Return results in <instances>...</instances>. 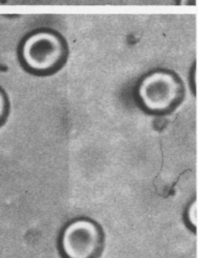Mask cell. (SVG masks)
I'll list each match as a JSON object with an SVG mask.
<instances>
[{
  "instance_id": "1",
  "label": "cell",
  "mask_w": 198,
  "mask_h": 258,
  "mask_svg": "<svg viewBox=\"0 0 198 258\" xmlns=\"http://www.w3.org/2000/svg\"><path fill=\"white\" fill-rule=\"evenodd\" d=\"M101 245V230L87 219L70 222L61 234L60 246L65 258H93Z\"/></svg>"
},
{
  "instance_id": "4",
  "label": "cell",
  "mask_w": 198,
  "mask_h": 258,
  "mask_svg": "<svg viewBox=\"0 0 198 258\" xmlns=\"http://www.w3.org/2000/svg\"><path fill=\"white\" fill-rule=\"evenodd\" d=\"M187 218L189 223H191L192 225H194L196 227L197 224V203L196 201L194 203H192L187 211Z\"/></svg>"
},
{
  "instance_id": "3",
  "label": "cell",
  "mask_w": 198,
  "mask_h": 258,
  "mask_svg": "<svg viewBox=\"0 0 198 258\" xmlns=\"http://www.w3.org/2000/svg\"><path fill=\"white\" fill-rule=\"evenodd\" d=\"M60 39L51 32L41 31L30 35L22 46L25 63L36 71H45L56 66L63 55Z\"/></svg>"
},
{
  "instance_id": "2",
  "label": "cell",
  "mask_w": 198,
  "mask_h": 258,
  "mask_svg": "<svg viewBox=\"0 0 198 258\" xmlns=\"http://www.w3.org/2000/svg\"><path fill=\"white\" fill-rule=\"evenodd\" d=\"M180 91V84L172 74L154 72L142 80L138 88V96L146 109L163 112L177 102Z\"/></svg>"
},
{
  "instance_id": "5",
  "label": "cell",
  "mask_w": 198,
  "mask_h": 258,
  "mask_svg": "<svg viewBox=\"0 0 198 258\" xmlns=\"http://www.w3.org/2000/svg\"><path fill=\"white\" fill-rule=\"evenodd\" d=\"M6 114V100L3 93L0 91V123Z\"/></svg>"
},
{
  "instance_id": "6",
  "label": "cell",
  "mask_w": 198,
  "mask_h": 258,
  "mask_svg": "<svg viewBox=\"0 0 198 258\" xmlns=\"http://www.w3.org/2000/svg\"><path fill=\"white\" fill-rule=\"evenodd\" d=\"M182 5H193L196 4V0H181Z\"/></svg>"
}]
</instances>
